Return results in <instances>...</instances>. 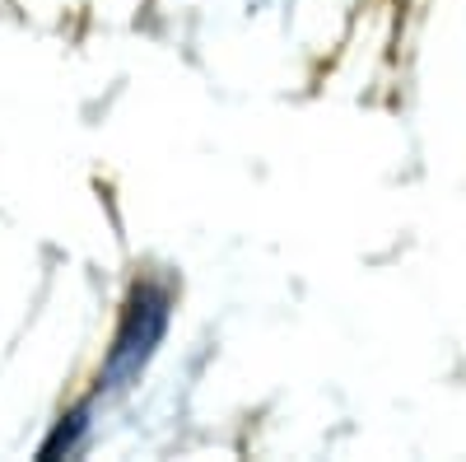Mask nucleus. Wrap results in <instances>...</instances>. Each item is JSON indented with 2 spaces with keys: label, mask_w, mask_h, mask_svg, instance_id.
<instances>
[{
  "label": "nucleus",
  "mask_w": 466,
  "mask_h": 462,
  "mask_svg": "<svg viewBox=\"0 0 466 462\" xmlns=\"http://www.w3.org/2000/svg\"><path fill=\"white\" fill-rule=\"evenodd\" d=\"M168 318H173V299H168L164 285H154V281L131 285V294L122 303V318H116L112 351H107L103 374H98V388L103 393L136 388L140 374L154 360V351H159L164 336H168Z\"/></svg>",
  "instance_id": "1"
},
{
  "label": "nucleus",
  "mask_w": 466,
  "mask_h": 462,
  "mask_svg": "<svg viewBox=\"0 0 466 462\" xmlns=\"http://www.w3.org/2000/svg\"><path fill=\"white\" fill-rule=\"evenodd\" d=\"M89 430V406H75L70 416H61V426L43 439V448H37V457H61V453H75V444H80V435Z\"/></svg>",
  "instance_id": "2"
}]
</instances>
